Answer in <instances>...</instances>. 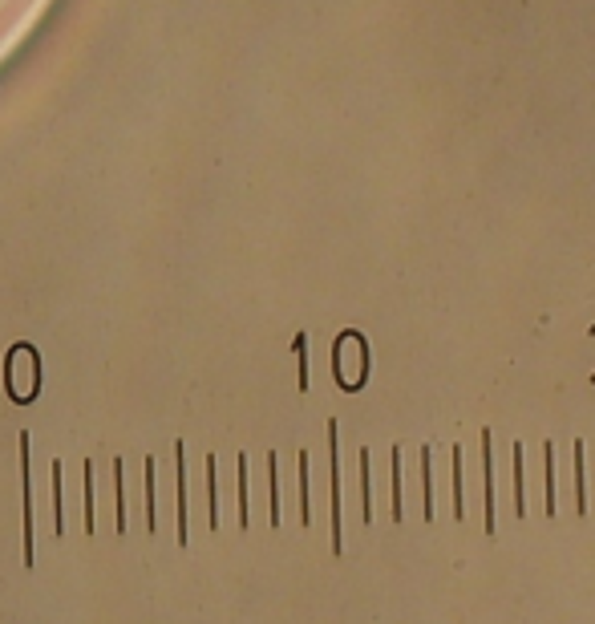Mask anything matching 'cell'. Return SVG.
I'll list each match as a JSON object with an SVG mask.
<instances>
[{"instance_id": "cell-1", "label": "cell", "mask_w": 595, "mask_h": 624, "mask_svg": "<svg viewBox=\"0 0 595 624\" xmlns=\"http://www.w3.org/2000/svg\"><path fill=\"white\" fill-rule=\"evenodd\" d=\"M482 466H486V531L494 535V438H490V430H482Z\"/></svg>"}, {"instance_id": "cell-2", "label": "cell", "mask_w": 595, "mask_h": 624, "mask_svg": "<svg viewBox=\"0 0 595 624\" xmlns=\"http://www.w3.org/2000/svg\"><path fill=\"white\" fill-rule=\"evenodd\" d=\"M328 462H332V551H340V470H337V426H328Z\"/></svg>"}, {"instance_id": "cell-3", "label": "cell", "mask_w": 595, "mask_h": 624, "mask_svg": "<svg viewBox=\"0 0 595 624\" xmlns=\"http://www.w3.org/2000/svg\"><path fill=\"white\" fill-rule=\"evenodd\" d=\"M421 491H425L421 511H425V519H434V454H430V446L421 450Z\"/></svg>"}, {"instance_id": "cell-4", "label": "cell", "mask_w": 595, "mask_h": 624, "mask_svg": "<svg viewBox=\"0 0 595 624\" xmlns=\"http://www.w3.org/2000/svg\"><path fill=\"white\" fill-rule=\"evenodd\" d=\"M515 511L527 519V470H522V446H515Z\"/></svg>"}, {"instance_id": "cell-5", "label": "cell", "mask_w": 595, "mask_h": 624, "mask_svg": "<svg viewBox=\"0 0 595 624\" xmlns=\"http://www.w3.org/2000/svg\"><path fill=\"white\" fill-rule=\"evenodd\" d=\"M361 519H372V494H369V450H361Z\"/></svg>"}, {"instance_id": "cell-6", "label": "cell", "mask_w": 595, "mask_h": 624, "mask_svg": "<svg viewBox=\"0 0 595 624\" xmlns=\"http://www.w3.org/2000/svg\"><path fill=\"white\" fill-rule=\"evenodd\" d=\"M575 511H587V478H583V442H575Z\"/></svg>"}, {"instance_id": "cell-7", "label": "cell", "mask_w": 595, "mask_h": 624, "mask_svg": "<svg viewBox=\"0 0 595 624\" xmlns=\"http://www.w3.org/2000/svg\"><path fill=\"white\" fill-rule=\"evenodd\" d=\"M453 515L466 519V507H462V446H453Z\"/></svg>"}, {"instance_id": "cell-8", "label": "cell", "mask_w": 595, "mask_h": 624, "mask_svg": "<svg viewBox=\"0 0 595 624\" xmlns=\"http://www.w3.org/2000/svg\"><path fill=\"white\" fill-rule=\"evenodd\" d=\"M393 519L401 523V450L393 446Z\"/></svg>"}, {"instance_id": "cell-9", "label": "cell", "mask_w": 595, "mask_h": 624, "mask_svg": "<svg viewBox=\"0 0 595 624\" xmlns=\"http://www.w3.org/2000/svg\"><path fill=\"white\" fill-rule=\"evenodd\" d=\"M543 454H547V515H555L559 511V503H555V446L547 442Z\"/></svg>"}, {"instance_id": "cell-10", "label": "cell", "mask_w": 595, "mask_h": 624, "mask_svg": "<svg viewBox=\"0 0 595 624\" xmlns=\"http://www.w3.org/2000/svg\"><path fill=\"white\" fill-rule=\"evenodd\" d=\"M53 527L61 531V466L53 462Z\"/></svg>"}, {"instance_id": "cell-11", "label": "cell", "mask_w": 595, "mask_h": 624, "mask_svg": "<svg viewBox=\"0 0 595 624\" xmlns=\"http://www.w3.org/2000/svg\"><path fill=\"white\" fill-rule=\"evenodd\" d=\"M85 527L94 531V466L85 462Z\"/></svg>"}, {"instance_id": "cell-12", "label": "cell", "mask_w": 595, "mask_h": 624, "mask_svg": "<svg viewBox=\"0 0 595 624\" xmlns=\"http://www.w3.org/2000/svg\"><path fill=\"white\" fill-rule=\"evenodd\" d=\"M300 519L308 523V454H300Z\"/></svg>"}]
</instances>
